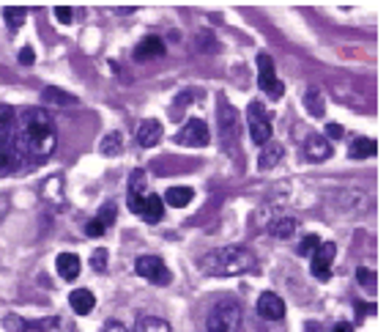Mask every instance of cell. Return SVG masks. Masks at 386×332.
I'll use <instances>...</instances> for the list:
<instances>
[{"mask_svg": "<svg viewBox=\"0 0 386 332\" xmlns=\"http://www.w3.org/2000/svg\"><path fill=\"white\" fill-rule=\"evenodd\" d=\"M55 124L52 118L44 113L42 107H31L22 116V127H19V154L22 159H31L33 165H42L52 157L55 151Z\"/></svg>", "mask_w": 386, "mask_h": 332, "instance_id": "1", "label": "cell"}, {"mask_svg": "<svg viewBox=\"0 0 386 332\" xmlns=\"http://www.w3.org/2000/svg\"><path fill=\"white\" fill-rule=\"evenodd\" d=\"M198 267L211 275V278H230V275H244V272H257V258L252 250L230 244V247H216L211 253L198 258Z\"/></svg>", "mask_w": 386, "mask_h": 332, "instance_id": "2", "label": "cell"}, {"mask_svg": "<svg viewBox=\"0 0 386 332\" xmlns=\"http://www.w3.org/2000/svg\"><path fill=\"white\" fill-rule=\"evenodd\" d=\"M19 121L8 104H0V179L19 171Z\"/></svg>", "mask_w": 386, "mask_h": 332, "instance_id": "3", "label": "cell"}, {"mask_svg": "<svg viewBox=\"0 0 386 332\" xmlns=\"http://www.w3.org/2000/svg\"><path fill=\"white\" fill-rule=\"evenodd\" d=\"M241 324H244V310H241L239 299L222 297L209 310L206 332H241Z\"/></svg>", "mask_w": 386, "mask_h": 332, "instance_id": "4", "label": "cell"}, {"mask_svg": "<svg viewBox=\"0 0 386 332\" xmlns=\"http://www.w3.org/2000/svg\"><path fill=\"white\" fill-rule=\"evenodd\" d=\"M134 272H137L143 280H148V283H154V285L172 283L170 269H168V264H165L159 255H140V258L134 261Z\"/></svg>", "mask_w": 386, "mask_h": 332, "instance_id": "5", "label": "cell"}, {"mask_svg": "<svg viewBox=\"0 0 386 332\" xmlns=\"http://www.w3.org/2000/svg\"><path fill=\"white\" fill-rule=\"evenodd\" d=\"M257 88H260L263 94L274 96V99H280V96L285 94V86H282V80L277 77L274 61H271V55H266V52L257 55Z\"/></svg>", "mask_w": 386, "mask_h": 332, "instance_id": "6", "label": "cell"}, {"mask_svg": "<svg viewBox=\"0 0 386 332\" xmlns=\"http://www.w3.org/2000/svg\"><path fill=\"white\" fill-rule=\"evenodd\" d=\"M247 121H250V135H252L255 145H266V143L271 141V116L263 107V102H250Z\"/></svg>", "mask_w": 386, "mask_h": 332, "instance_id": "7", "label": "cell"}, {"mask_svg": "<svg viewBox=\"0 0 386 332\" xmlns=\"http://www.w3.org/2000/svg\"><path fill=\"white\" fill-rule=\"evenodd\" d=\"M175 143H178V145H186V148H206V145L211 143L209 127H206L200 118H189V121L178 129Z\"/></svg>", "mask_w": 386, "mask_h": 332, "instance_id": "8", "label": "cell"}, {"mask_svg": "<svg viewBox=\"0 0 386 332\" xmlns=\"http://www.w3.org/2000/svg\"><path fill=\"white\" fill-rule=\"evenodd\" d=\"M337 255V244L335 242H321V247L312 253V278H318L321 283H326L332 278V261Z\"/></svg>", "mask_w": 386, "mask_h": 332, "instance_id": "9", "label": "cell"}, {"mask_svg": "<svg viewBox=\"0 0 386 332\" xmlns=\"http://www.w3.org/2000/svg\"><path fill=\"white\" fill-rule=\"evenodd\" d=\"M257 316L266 322H280L285 316V302L282 297H277L274 291H263L257 299Z\"/></svg>", "mask_w": 386, "mask_h": 332, "instance_id": "10", "label": "cell"}, {"mask_svg": "<svg viewBox=\"0 0 386 332\" xmlns=\"http://www.w3.org/2000/svg\"><path fill=\"white\" fill-rule=\"evenodd\" d=\"M145 187H148V182H145V171H131V176H129V209L134 212V214H140V206H143V200H145Z\"/></svg>", "mask_w": 386, "mask_h": 332, "instance_id": "11", "label": "cell"}, {"mask_svg": "<svg viewBox=\"0 0 386 332\" xmlns=\"http://www.w3.org/2000/svg\"><path fill=\"white\" fill-rule=\"evenodd\" d=\"M162 124L156 121V118H143L140 121V127H137V143L143 145V148H154L156 143L162 141Z\"/></svg>", "mask_w": 386, "mask_h": 332, "instance_id": "12", "label": "cell"}, {"mask_svg": "<svg viewBox=\"0 0 386 332\" xmlns=\"http://www.w3.org/2000/svg\"><path fill=\"white\" fill-rule=\"evenodd\" d=\"M304 154H307L309 162H323V159L332 157V143L326 141L323 135H309L304 141Z\"/></svg>", "mask_w": 386, "mask_h": 332, "instance_id": "13", "label": "cell"}, {"mask_svg": "<svg viewBox=\"0 0 386 332\" xmlns=\"http://www.w3.org/2000/svg\"><path fill=\"white\" fill-rule=\"evenodd\" d=\"M162 214H165V200H162L156 192H148L145 200H143V206H140V217H143L145 223L156 226V223L162 220Z\"/></svg>", "mask_w": 386, "mask_h": 332, "instance_id": "14", "label": "cell"}, {"mask_svg": "<svg viewBox=\"0 0 386 332\" xmlns=\"http://www.w3.org/2000/svg\"><path fill=\"white\" fill-rule=\"evenodd\" d=\"M55 269H58V275L63 280H77V275L83 272V264H80V258L74 253H61L55 258Z\"/></svg>", "mask_w": 386, "mask_h": 332, "instance_id": "15", "label": "cell"}, {"mask_svg": "<svg viewBox=\"0 0 386 332\" xmlns=\"http://www.w3.org/2000/svg\"><path fill=\"white\" fill-rule=\"evenodd\" d=\"M162 55H165V42L159 36H145L134 47V61H151V58H162Z\"/></svg>", "mask_w": 386, "mask_h": 332, "instance_id": "16", "label": "cell"}, {"mask_svg": "<svg viewBox=\"0 0 386 332\" xmlns=\"http://www.w3.org/2000/svg\"><path fill=\"white\" fill-rule=\"evenodd\" d=\"M69 305H72V310L77 316H88L93 310V305H96V297H93L90 288H77V291L69 294Z\"/></svg>", "mask_w": 386, "mask_h": 332, "instance_id": "17", "label": "cell"}, {"mask_svg": "<svg viewBox=\"0 0 386 332\" xmlns=\"http://www.w3.org/2000/svg\"><path fill=\"white\" fill-rule=\"evenodd\" d=\"M282 157H285V145L277 141H268L266 145H260V162H257V168H260V171H268V168H274Z\"/></svg>", "mask_w": 386, "mask_h": 332, "instance_id": "18", "label": "cell"}, {"mask_svg": "<svg viewBox=\"0 0 386 332\" xmlns=\"http://www.w3.org/2000/svg\"><path fill=\"white\" fill-rule=\"evenodd\" d=\"M28 330L36 332H74L69 319H61V316H47L39 322H28Z\"/></svg>", "mask_w": 386, "mask_h": 332, "instance_id": "19", "label": "cell"}, {"mask_svg": "<svg viewBox=\"0 0 386 332\" xmlns=\"http://www.w3.org/2000/svg\"><path fill=\"white\" fill-rule=\"evenodd\" d=\"M376 154H378V143L373 141V138H356V141L351 143V148H348L351 159H370Z\"/></svg>", "mask_w": 386, "mask_h": 332, "instance_id": "20", "label": "cell"}, {"mask_svg": "<svg viewBox=\"0 0 386 332\" xmlns=\"http://www.w3.org/2000/svg\"><path fill=\"white\" fill-rule=\"evenodd\" d=\"M162 200L168 206H172V209H184V206H189L195 200V190L192 187H170V190L165 192Z\"/></svg>", "mask_w": 386, "mask_h": 332, "instance_id": "21", "label": "cell"}, {"mask_svg": "<svg viewBox=\"0 0 386 332\" xmlns=\"http://www.w3.org/2000/svg\"><path fill=\"white\" fill-rule=\"evenodd\" d=\"M134 332H172V327L165 322V319H159V316H140L137 322H134Z\"/></svg>", "mask_w": 386, "mask_h": 332, "instance_id": "22", "label": "cell"}, {"mask_svg": "<svg viewBox=\"0 0 386 332\" xmlns=\"http://www.w3.org/2000/svg\"><path fill=\"white\" fill-rule=\"evenodd\" d=\"M124 151V135L121 132H107L99 143V154L104 157H118Z\"/></svg>", "mask_w": 386, "mask_h": 332, "instance_id": "23", "label": "cell"}, {"mask_svg": "<svg viewBox=\"0 0 386 332\" xmlns=\"http://www.w3.org/2000/svg\"><path fill=\"white\" fill-rule=\"evenodd\" d=\"M304 107H307V113L309 116H326V102H323V96L318 88H307V94H304Z\"/></svg>", "mask_w": 386, "mask_h": 332, "instance_id": "24", "label": "cell"}, {"mask_svg": "<svg viewBox=\"0 0 386 332\" xmlns=\"http://www.w3.org/2000/svg\"><path fill=\"white\" fill-rule=\"evenodd\" d=\"M25 17H28V8L25 6H6L3 8V19H6V25L11 31H19L22 22H25Z\"/></svg>", "mask_w": 386, "mask_h": 332, "instance_id": "25", "label": "cell"}, {"mask_svg": "<svg viewBox=\"0 0 386 332\" xmlns=\"http://www.w3.org/2000/svg\"><path fill=\"white\" fill-rule=\"evenodd\" d=\"M296 228H299V223L296 220H291V217H282V220H277V223H271L268 226V234L274 239H288L296 234Z\"/></svg>", "mask_w": 386, "mask_h": 332, "instance_id": "26", "label": "cell"}, {"mask_svg": "<svg viewBox=\"0 0 386 332\" xmlns=\"http://www.w3.org/2000/svg\"><path fill=\"white\" fill-rule=\"evenodd\" d=\"M356 283L362 285V288H367V291H376V288H378V275H376V269L359 267V269H356Z\"/></svg>", "mask_w": 386, "mask_h": 332, "instance_id": "27", "label": "cell"}, {"mask_svg": "<svg viewBox=\"0 0 386 332\" xmlns=\"http://www.w3.org/2000/svg\"><path fill=\"white\" fill-rule=\"evenodd\" d=\"M219 121H222V135H227V129H230V138H236V110L227 107L225 102H222V116H219Z\"/></svg>", "mask_w": 386, "mask_h": 332, "instance_id": "28", "label": "cell"}, {"mask_svg": "<svg viewBox=\"0 0 386 332\" xmlns=\"http://www.w3.org/2000/svg\"><path fill=\"white\" fill-rule=\"evenodd\" d=\"M42 99L47 104H74V102H77L74 96L63 94V91H58V88H44Z\"/></svg>", "mask_w": 386, "mask_h": 332, "instance_id": "29", "label": "cell"}, {"mask_svg": "<svg viewBox=\"0 0 386 332\" xmlns=\"http://www.w3.org/2000/svg\"><path fill=\"white\" fill-rule=\"evenodd\" d=\"M115 214H118V206H115V203L110 200V203H104V206L99 209L96 220H99V223H102V226L107 228V226H113V223H115Z\"/></svg>", "mask_w": 386, "mask_h": 332, "instance_id": "30", "label": "cell"}, {"mask_svg": "<svg viewBox=\"0 0 386 332\" xmlns=\"http://www.w3.org/2000/svg\"><path fill=\"white\" fill-rule=\"evenodd\" d=\"M3 330L6 332H28V322H25V319H19L17 313H11V316H6V319H3Z\"/></svg>", "mask_w": 386, "mask_h": 332, "instance_id": "31", "label": "cell"}, {"mask_svg": "<svg viewBox=\"0 0 386 332\" xmlns=\"http://www.w3.org/2000/svg\"><path fill=\"white\" fill-rule=\"evenodd\" d=\"M321 247V239H318V234H309V237H304L301 239V244H299V255H312L315 250Z\"/></svg>", "mask_w": 386, "mask_h": 332, "instance_id": "32", "label": "cell"}, {"mask_svg": "<svg viewBox=\"0 0 386 332\" xmlns=\"http://www.w3.org/2000/svg\"><path fill=\"white\" fill-rule=\"evenodd\" d=\"M90 267H93L96 272H104V269H107V250H104V247H99V250L90 255Z\"/></svg>", "mask_w": 386, "mask_h": 332, "instance_id": "33", "label": "cell"}, {"mask_svg": "<svg viewBox=\"0 0 386 332\" xmlns=\"http://www.w3.org/2000/svg\"><path fill=\"white\" fill-rule=\"evenodd\" d=\"M104 231H107V228H104V226H102V223H99L96 217H93V220H90V223H88V226H86V234H88V237H90V239L104 237Z\"/></svg>", "mask_w": 386, "mask_h": 332, "instance_id": "34", "label": "cell"}, {"mask_svg": "<svg viewBox=\"0 0 386 332\" xmlns=\"http://www.w3.org/2000/svg\"><path fill=\"white\" fill-rule=\"evenodd\" d=\"M55 17H58V22H63V25H69V22L74 19V14H72L69 6H55Z\"/></svg>", "mask_w": 386, "mask_h": 332, "instance_id": "35", "label": "cell"}, {"mask_svg": "<svg viewBox=\"0 0 386 332\" xmlns=\"http://www.w3.org/2000/svg\"><path fill=\"white\" fill-rule=\"evenodd\" d=\"M33 61H36V55H33V49L31 47H25L22 52H19V63H22V66H31Z\"/></svg>", "mask_w": 386, "mask_h": 332, "instance_id": "36", "label": "cell"}, {"mask_svg": "<svg viewBox=\"0 0 386 332\" xmlns=\"http://www.w3.org/2000/svg\"><path fill=\"white\" fill-rule=\"evenodd\" d=\"M326 135H329V138H343L345 129L340 124H329V127H326ZM329 138H326V141H329Z\"/></svg>", "mask_w": 386, "mask_h": 332, "instance_id": "37", "label": "cell"}, {"mask_svg": "<svg viewBox=\"0 0 386 332\" xmlns=\"http://www.w3.org/2000/svg\"><path fill=\"white\" fill-rule=\"evenodd\" d=\"M364 313H376V305H362V302H359V305H356V316H359V322H362Z\"/></svg>", "mask_w": 386, "mask_h": 332, "instance_id": "38", "label": "cell"}, {"mask_svg": "<svg viewBox=\"0 0 386 332\" xmlns=\"http://www.w3.org/2000/svg\"><path fill=\"white\" fill-rule=\"evenodd\" d=\"M102 332H127V327H124L121 322H107V324H104V330H102Z\"/></svg>", "mask_w": 386, "mask_h": 332, "instance_id": "39", "label": "cell"}, {"mask_svg": "<svg viewBox=\"0 0 386 332\" xmlns=\"http://www.w3.org/2000/svg\"><path fill=\"white\" fill-rule=\"evenodd\" d=\"M332 332H353V327H351L348 322H340V324H335V330Z\"/></svg>", "mask_w": 386, "mask_h": 332, "instance_id": "40", "label": "cell"}]
</instances>
